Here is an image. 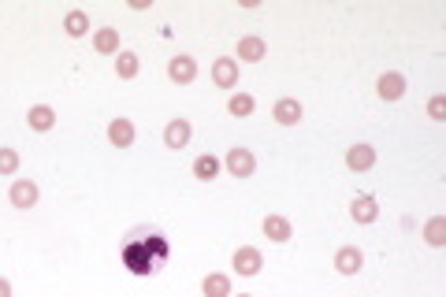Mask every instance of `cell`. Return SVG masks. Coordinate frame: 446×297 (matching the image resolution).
Wrapping results in <instances>:
<instances>
[{"mask_svg":"<svg viewBox=\"0 0 446 297\" xmlns=\"http://www.w3.org/2000/svg\"><path fill=\"white\" fill-rule=\"evenodd\" d=\"M171 256V242L153 227H142V230H130L120 245V260L130 275H156Z\"/></svg>","mask_w":446,"mask_h":297,"instance_id":"6da1fadb","label":"cell"},{"mask_svg":"<svg viewBox=\"0 0 446 297\" xmlns=\"http://www.w3.org/2000/svg\"><path fill=\"white\" fill-rule=\"evenodd\" d=\"M227 171L230 175H235V178H250L253 171H257V160H253V153H250V148H230V153H227Z\"/></svg>","mask_w":446,"mask_h":297,"instance_id":"7a4b0ae2","label":"cell"},{"mask_svg":"<svg viewBox=\"0 0 446 297\" xmlns=\"http://www.w3.org/2000/svg\"><path fill=\"white\" fill-rule=\"evenodd\" d=\"M212 82H216L220 90H235L238 86V60L220 56L216 63H212Z\"/></svg>","mask_w":446,"mask_h":297,"instance_id":"3957f363","label":"cell"},{"mask_svg":"<svg viewBox=\"0 0 446 297\" xmlns=\"http://www.w3.org/2000/svg\"><path fill=\"white\" fill-rule=\"evenodd\" d=\"M361 264H365V253H361L357 245H342V249L335 253V271L339 275H357Z\"/></svg>","mask_w":446,"mask_h":297,"instance_id":"277c9868","label":"cell"},{"mask_svg":"<svg viewBox=\"0 0 446 297\" xmlns=\"http://www.w3.org/2000/svg\"><path fill=\"white\" fill-rule=\"evenodd\" d=\"M302 115H305V108L297 104L294 97H283V101H275V108H272V119H275L279 126H294Z\"/></svg>","mask_w":446,"mask_h":297,"instance_id":"5b68a950","label":"cell"},{"mask_svg":"<svg viewBox=\"0 0 446 297\" xmlns=\"http://www.w3.org/2000/svg\"><path fill=\"white\" fill-rule=\"evenodd\" d=\"M11 205L15 208H34L38 205V183H30V178H19V183H11Z\"/></svg>","mask_w":446,"mask_h":297,"instance_id":"8992f818","label":"cell"},{"mask_svg":"<svg viewBox=\"0 0 446 297\" xmlns=\"http://www.w3.org/2000/svg\"><path fill=\"white\" fill-rule=\"evenodd\" d=\"M264 56H268V45H264V38H257V34L238 38V60H245V63H260Z\"/></svg>","mask_w":446,"mask_h":297,"instance_id":"52a82bcc","label":"cell"},{"mask_svg":"<svg viewBox=\"0 0 446 297\" xmlns=\"http://www.w3.org/2000/svg\"><path fill=\"white\" fill-rule=\"evenodd\" d=\"M168 78L171 82H183V86H190V82L197 78V60L193 56H175L168 63Z\"/></svg>","mask_w":446,"mask_h":297,"instance_id":"ba28073f","label":"cell"},{"mask_svg":"<svg viewBox=\"0 0 446 297\" xmlns=\"http://www.w3.org/2000/svg\"><path fill=\"white\" fill-rule=\"evenodd\" d=\"M235 268H238V275H257V271L264 268L260 249H253V245H242V249H235Z\"/></svg>","mask_w":446,"mask_h":297,"instance_id":"9c48e42d","label":"cell"},{"mask_svg":"<svg viewBox=\"0 0 446 297\" xmlns=\"http://www.w3.org/2000/svg\"><path fill=\"white\" fill-rule=\"evenodd\" d=\"M376 90H379V97H383V101H398V97L405 93V78H402L398 71H387V75H379Z\"/></svg>","mask_w":446,"mask_h":297,"instance_id":"30bf717a","label":"cell"},{"mask_svg":"<svg viewBox=\"0 0 446 297\" xmlns=\"http://www.w3.org/2000/svg\"><path fill=\"white\" fill-rule=\"evenodd\" d=\"M372 163H376V148H372V145H365V141L354 145L350 153H346V168H350V171H368Z\"/></svg>","mask_w":446,"mask_h":297,"instance_id":"8fae6325","label":"cell"},{"mask_svg":"<svg viewBox=\"0 0 446 297\" xmlns=\"http://www.w3.org/2000/svg\"><path fill=\"white\" fill-rule=\"evenodd\" d=\"M108 141L120 145V148H130L134 145V123L130 119H112L108 123Z\"/></svg>","mask_w":446,"mask_h":297,"instance_id":"7c38bea8","label":"cell"},{"mask_svg":"<svg viewBox=\"0 0 446 297\" xmlns=\"http://www.w3.org/2000/svg\"><path fill=\"white\" fill-rule=\"evenodd\" d=\"M190 134H193L190 119H171L168 130H164V145H168V148H183V145L190 141Z\"/></svg>","mask_w":446,"mask_h":297,"instance_id":"4fadbf2b","label":"cell"},{"mask_svg":"<svg viewBox=\"0 0 446 297\" xmlns=\"http://www.w3.org/2000/svg\"><path fill=\"white\" fill-rule=\"evenodd\" d=\"M350 212H354V220H357V223H376V216H379V205H376V197L361 193V197H354Z\"/></svg>","mask_w":446,"mask_h":297,"instance_id":"5bb4252c","label":"cell"},{"mask_svg":"<svg viewBox=\"0 0 446 297\" xmlns=\"http://www.w3.org/2000/svg\"><path fill=\"white\" fill-rule=\"evenodd\" d=\"M264 234H268L272 242H290V238H294L290 220H283V216H264Z\"/></svg>","mask_w":446,"mask_h":297,"instance_id":"9a60e30c","label":"cell"},{"mask_svg":"<svg viewBox=\"0 0 446 297\" xmlns=\"http://www.w3.org/2000/svg\"><path fill=\"white\" fill-rule=\"evenodd\" d=\"M93 45H97V53H115V56H120V30H112V26H101V30H97V34H93Z\"/></svg>","mask_w":446,"mask_h":297,"instance_id":"2e32d148","label":"cell"},{"mask_svg":"<svg viewBox=\"0 0 446 297\" xmlns=\"http://www.w3.org/2000/svg\"><path fill=\"white\" fill-rule=\"evenodd\" d=\"M216 175H220V160L212 156V153H205V156L193 160V178H201V183H212Z\"/></svg>","mask_w":446,"mask_h":297,"instance_id":"e0dca14e","label":"cell"},{"mask_svg":"<svg viewBox=\"0 0 446 297\" xmlns=\"http://www.w3.org/2000/svg\"><path fill=\"white\" fill-rule=\"evenodd\" d=\"M26 123L34 126V130H53V123H56V112L48 108V104H34V108H30V115H26Z\"/></svg>","mask_w":446,"mask_h":297,"instance_id":"ac0fdd59","label":"cell"},{"mask_svg":"<svg viewBox=\"0 0 446 297\" xmlns=\"http://www.w3.org/2000/svg\"><path fill=\"white\" fill-rule=\"evenodd\" d=\"M201 290H205V297H230V279L216 271V275H208L201 283Z\"/></svg>","mask_w":446,"mask_h":297,"instance_id":"d6986e66","label":"cell"},{"mask_svg":"<svg viewBox=\"0 0 446 297\" xmlns=\"http://www.w3.org/2000/svg\"><path fill=\"white\" fill-rule=\"evenodd\" d=\"M63 30H68V38H82L90 30V19H86V11H68V19H63Z\"/></svg>","mask_w":446,"mask_h":297,"instance_id":"ffe728a7","label":"cell"},{"mask_svg":"<svg viewBox=\"0 0 446 297\" xmlns=\"http://www.w3.org/2000/svg\"><path fill=\"white\" fill-rule=\"evenodd\" d=\"M424 242H428V245H435V249L446 242V220H442V216L428 220V227H424Z\"/></svg>","mask_w":446,"mask_h":297,"instance_id":"44dd1931","label":"cell"},{"mask_svg":"<svg viewBox=\"0 0 446 297\" xmlns=\"http://www.w3.org/2000/svg\"><path fill=\"white\" fill-rule=\"evenodd\" d=\"M253 108H257V101H253L250 93H235V97L227 101V112H230V115H253Z\"/></svg>","mask_w":446,"mask_h":297,"instance_id":"7402d4cb","label":"cell"},{"mask_svg":"<svg viewBox=\"0 0 446 297\" xmlns=\"http://www.w3.org/2000/svg\"><path fill=\"white\" fill-rule=\"evenodd\" d=\"M138 68H142V63H138L134 53H120V60H115V75H120V78H134Z\"/></svg>","mask_w":446,"mask_h":297,"instance_id":"603a6c76","label":"cell"},{"mask_svg":"<svg viewBox=\"0 0 446 297\" xmlns=\"http://www.w3.org/2000/svg\"><path fill=\"white\" fill-rule=\"evenodd\" d=\"M19 171V153L15 148H0V175H15Z\"/></svg>","mask_w":446,"mask_h":297,"instance_id":"cb8c5ba5","label":"cell"},{"mask_svg":"<svg viewBox=\"0 0 446 297\" xmlns=\"http://www.w3.org/2000/svg\"><path fill=\"white\" fill-rule=\"evenodd\" d=\"M428 115H432L435 123H439L442 115H446V101H442V97H432V104H428Z\"/></svg>","mask_w":446,"mask_h":297,"instance_id":"d4e9b609","label":"cell"},{"mask_svg":"<svg viewBox=\"0 0 446 297\" xmlns=\"http://www.w3.org/2000/svg\"><path fill=\"white\" fill-rule=\"evenodd\" d=\"M0 297H11V283H8V279H0Z\"/></svg>","mask_w":446,"mask_h":297,"instance_id":"484cf974","label":"cell"},{"mask_svg":"<svg viewBox=\"0 0 446 297\" xmlns=\"http://www.w3.org/2000/svg\"><path fill=\"white\" fill-rule=\"evenodd\" d=\"M238 297H245V293H238Z\"/></svg>","mask_w":446,"mask_h":297,"instance_id":"4316f807","label":"cell"}]
</instances>
